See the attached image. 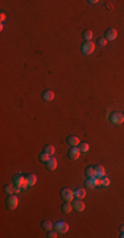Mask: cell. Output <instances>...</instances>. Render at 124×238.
<instances>
[{
	"instance_id": "6da1fadb",
	"label": "cell",
	"mask_w": 124,
	"mask_h": 238,
	"mask_svg": "<svg viewBox=\"0 0 124 238\" xmlns=\"http://www.w3.org/2000/svg\"><path fill=\"white\" fill-rule=\"evenodd\" d=\"M13 185H16V187H20L21 189H26L29 187L28 185V181H26V176L21 175V173H17V175L13 176Z\"/></svg>"
},
{
	"instance_id": "7a4b0ae2",
	"label": "cell",
	"mask_w": 124,
	"mask_h": 238,
	"mask_svg": "<svg viewBox=\"0 0 124 238\" xmlns=\"http://www.w3.org/2000/svg\"><path fill=\"white\" fill-rule=\"evenodd\" d=\"M5 205H7V208L11 209V210L16 209L17 205H19V198H17L16 194H15V193L13 194H8L7 201H5Z\"/></svg>"
},
{
	"instance_id": "3957f363",
	"label": "cell",
	"mask_w": 124,
	"mask_h": 238,
	"mask_svg": "<svg viewBox=\"0 0 124 238\" xmlns=\"http://www.w3.org/2000/svg\"><path fill=\"white\" fill-rule=\"evenodd\" d=\"M81 50H82V53L84 56H90V54H92L94 50H95V44H94L92 41L83 42L82 47H81Z\"/></svg>"
},
{
	"instance_id": "277c9868",
	"label": "cell",
	"mask_w": 124,
	"mask_h": 238,
	"mask_svg": "<svg viewBox=\"0 0 124 238\" xmlns=\"http://www.w3.org/2000/svg\"><path fill=\"white\" fill-rule=\"evenodd\" d=\"M61 196L65 201L73 203V200H74V191H71L70 188H63L61 191Z\"/></svg>"
},
{
	"instance_id": "5b68a950",
	"label": "cell",
	"mask_w": 124,
	"mask_h": 238,
	"mask_svg": "<svg viewBox=\"0 0 124 238\" xmlns=\"http://www.w3.org/2000/svg\"><path fill=\"white\" fill-rule=\"evenodd\" d=\"M54 230H56L57 233H61V234L66 233V231L69 230L68 222H65V221H58L57 224H54Z\"/></svg>"
},
{
	"instance_id": "8992f818",
	"label": "cell",
	"mask_w": 124,
	"mask_h": 238,
	"mask_svg": "<svg viewBox=\"0 0 124 238\" xmlns=\"http://www.w3.org/2000/svg\"><path fill=\"white\" fill-rule=\"evenodd\" d=\"M86 187L87 188H95V187H98V185H101V179L99 177H87V180H86Z\"/></svg>"
},
{
	"instance_id": "52a82bcc",
	"label": "cell",
	"mask_w": 124,
	"mask_h": 238,
	"mask_svg": "<svg viewBox=\"0 0 124 238\" xmlns=\"http://www.w3.org/2000/svg\"><path fill=\"white\" fill-rule=\"evenodd\" d=\"M116 37H117V30L115 29V28H110V29L106 30L104 38L107 40V41H114V40L116 38Z\"/></svg>"
},
{
	"instance_id": "ba28073f",
	"label": "cell",
	"mask_w": 124,
	"mask_h": 238,
	"mask_svg": "<svg viewBox=\"0 0 124 238\" xmlns=\"http://www.w3.org/2000/svg\"><path fill=\"white\" fill-rule=\"evenodd\" d=\"M79 155H81L79 147H71L70 149H69L68 156H69V159H71V160H77V159L79 157Z\"/></svg>"
},
{
	"instance_id": "9c48e42d",
	"label": "cell",
	"mask_w": 124,
	"mask_h": 238,
	"mask_svg": "<svg viewBox=\"0 0 124 238\" xmlns=\"http://www.w3.org/2000/svg\"><path fill=\"white\" fill-rule=\"evenodd\" d=\"M111 122H112L114 124H122L124 122V115L120 114V112H114V114L111 115Z\"/></svg>"
},
{
	"instance_id": "30bf717a",
	"label": "cell",
	"mask_w": 124,
	"mask_h": 238,
	"mask_svg": "<svg viewBox=\"0 0 124 238\" xmlns=\"http://www.w3.org/2000/svg\"><path fill=\"white\" fill-rule=\"evenodd\" d=\"M73 208L77 212H83L84 210V203L82 201V198H77L75 201H73Z\"/></svg>"
},
{
	"instance_id": "8fae6325",
	"label": "cell",
	"mask_w": 124,
	"mask_h": 238,
	"mask_svg": "<svg viewBox=\"0 0 124 238\" xmlns=\"http://www.w3.org/2000/svg\"><path fill=\"white\" fill-rule=\"evenodd\" d=\"M45 164H46V168L49 169V171H54V169L57 168V159L54 157V156H50L49 160H48Z\"/></svg>"
},
{
	"instance_id": "7c38bea8",
	"label": "cell",
	"mask_w": 124,
	"mask_h": 238,
	"mask_svg": "<svg viewBox=\"0 0 124 238\" xmlns=\"http://www.w3.org/2000/svg\"><path fill=\"white\" fill-rule=\"evenodd\" d=\"M68 143L70 147H78L81 144V140L78 136H69L68 138Z\"/></svg>"
},
{
	"instance_id": "4fadbf2b",
	"label": "cell",
	"mask_w": 124,
	"mask_h": 238,
	"mask_svg": "<svg viewBox=\"0 0 124 238\" xmlns=\"http://www.w3.org/2000/svg\"><path fill=\"white\" fill-rule=\"evenodd\" d=\"M42 98H44V101H46V102H52L54 99V93L52 90H45L44 93H42Z\"/></svg>"
},
{
	"instance_id": "5bb4252c",
	"label": "cell",
	"mask_w": 124,
	"mask_h": 238,
	"mask_svg": "<svg viewBox=\"0 0 124 238\" xmlns=\"http://www.w3.org/2000/svg\"><path fill=\"white\" fill-rule=\"evenodd\" d=\"M26 181H28L29 187H33V185L37 183V176H36L34 173H29V175L26 176Z\"/></svg>"
},
{
	"instance_id": "9a60e30c",
	"label": "cell",
	"mask_w": 124,
	"mask_h": 238,
	"mask_svg": "<svg viewBox=\"0 0 124 238\" xmlns=\"http://www.w3.org/2000/svg\"><path fill=\"white\" fill-rule=\"evenodd\" d=\"M84 172H86L87 177H96V169H95V167H92V166L87 167Z\"/></svg>"
},
{
	"instance_id": "2e32d148",
	"label": "cell",
	"mask_w": 124,
	"mask_h": 238,
	"mask_svg": "<svg viewBox=\"0 0 124 238\" xmlns=\"http://www.w3.org/2000/svg\"><path fill=\"white\" fill-rule=\"evenodd\" d=\"M95 169H96V177H103L106 176V169L103 166H95Z\"/></svg>"
},
{
	"instance_id": "e0dca14e",
	"label": "cell",
	"mask_w": 124,
	"mask_h": 238,
	"mask_svg": "<svg viewBox=\"0 0 124 238\" xmlns=\"http://www.w3.org/2000/svg\"><path fill=\"white\" fill-rule=\"evenodd\" d=\"M41 226L45 229V230H52V229L54 228V225L52 224V221H49V220H44V221L41 222Z\"/></svg>"
},
{
	"instance_id": "ac0fdd59",
	"label": "cell",
	"mask_w": 124,
	"mask_h": 238,
	"mask_svg": "<svg viewBox=\"0 0 124 238\" xmlns=\"http://www.w3.org/2000/svg\"><path fill=\"white\" fill-rule=\"evenodd\" d=\"M44 152H46V154H49L50 156H53L54 152H56V148H54L53 144H46L44 147Z\"/></svg>"
},
{
	"instance_id": "d6986e66",
	"label": "cell",
	"mask_w": 124,
	"mask_h": 238,
	"mask_svg": "<svg viewBox=\"0 0 124 238\" xmlns=\"http://www.w3.org/2000/svg\"><path fill=\"white\" fill-rule=\"evenodd\" d=\"M74 196L77 197V198H83L84 196H86V191L82 189V188L75 189V191H74Z\"/></svg>"
},
{
	"instance_id": "ffe728a7",
	"label": "cell",
	"mask_w": 124,
	"mask_h": 238,
	"mask_svg": "<svg viewBox=\"0 0 124 238\" xmlns=\"http://www.w3.org/2000/svg\"><path fill=\"white\" fill-rule=\"evenodd\" d=\"M71 209H74V208H73V203L66 201V203L62 205V212H65V213H70Z\"/></svg>"
},
{
	"instance_id": "44dd1931",
	"label": "cell",
	"mask_w": 124,
	"mask_h": 238,
	"mask_svg": "<svg viewBox=\"0 0 124 238\" xmlns=\"http://www.w3.org/2000/svg\"><path fill=\"white\" fill-rule=\"evenodd\" d=\"M4 192L7 193V196H8V194H13V193H15V185L7 184V185L4 187Z\"/></svg>"
},
{
	"instance_id": "7402d4cb",
	"label": "cell",
	"mask_w": 124,
	"mask_h": 238,
	"mask_svg": "<svg viewBox=\"0 0 124 238\" xmlns=\"http://www.w3.org/2000/svg\"><path fill=\"white\" fill-rule=\"evenodd\" d=\"M92 36H94V33H92V30H90V29H87V30H84V32H83V37H84L86 41H91Z\"/></svg>"
},
{
	"instance_id": "603a6c76",
	"label": "cell",
	"mask_w": 124,
	"mask_h": 238,
	"mask_svg": "<svg viewBox=\"0 0 124 238\" xmlns=\"http://www.w3.org/2000/svg\"><path fill=\"white\" fill-rule=\"evenodd\" d=\"M79 149H81V152H83V154H86V152H89V149H90V146L87 144V143H81L79 146Z\"/></svg>"
},
{
	"instance_id": "cb8c5ba5",
	"label": "cell",
	"mask_w": 124,
	"mask_h": 238,
	"mask_svg": "<svg viewBox=\"0 0 124 238\" xmlns=\"http://www.w3.org/2000/svg\"><path fill=\"white\" fill-rule=\"evenodd\" d=\"M49 157H50V155L46 154V152H42V154H40V161H41V163H46V161L49 160Z\"/></svg>"
},
{
	"instance_id": "d4e9b609",
	"label": "cell",
	"mask_w": 124,
	"mask_h": 238,
	"mask_svg": "<svg viewBox=\"0 0 124 238\" xmlns=\"http://www.w3.org/2000/svg\"><path fill=\"white\" fill-rule=\"evenodd\" d=\"M101 185L102 187H108V185H110V179H108L107 176L101 177Z\"/></svg>"
},
{
	"instance_id": "484cf974",
	"label": "cell",
	"mask_w": 124,
	"mask_h": 238,
	"mask_svg": "<svg viewBox=\"0 0 124 238\" xmlns=\"http://www.w3.org/2000/svg\"><path fill=\"white\" fill-rule=\"evenodd\" d=\"M98 45H101V47H106L107 45V40L104 37H99L98 38Z\"/></svg>"
},
{
	"instance_id": "4316f807",
	"label": "cell",
	"mask_w": 124,
	"mask_h": 238,
	"mask_svg": "<svg viewBox=\"0 0 124 238\" xmlns=\"http://www.w3.org/2000/svg\"><path fill=\"white\" fill-rule=\"evenodd\" d=\"M57 234H58V233H57L56 230H54V231H53V230H49V231H48V236H46V237H48V238H56Z\"/></svg>"
},
{
	"instance_id": "83f0119b",
	"label": "cell",
	"mask_w": 124,
	"mask_h": 238,
	"mask_svg": "<svg viewBox=\"0 0 124 238\" xmlns=\"http://www.w3.org/2000/svg\"><path fill=\"white\" fill-rule=\"evenodd\" d=\"M89 3H90V4H96V3H98V0H89Z\"/></svg>"
},
{
	"instance_id": "f1b7e54d",
	"label": "cell",
	"mask_w": 124,
	"mask_h": 238,
	"mask_svg": "<svg viewBox=\"0 0 124 238\" xmlns=\"http://www.w3.org/2000/svg\"><path fill=\"white\" fill-rule=\"evenodd\" d=\"M4 19H5V13H4V12H1V21Z\"/></svg>"
},
{
	"instance_id": "f546056e",
	"label": "cell",
	"mask_w": 124,
	"mask_h": 238,
	"mask_svg": "<svg viewBox=\"0 0 124 238\" xmlns=\"http://www.w3.org/2000/svg\"><path fill=\"white\" fill-rule=\"evenodd\" d=\"M120 231H122V233L124 231V226H120Z\"/></svg>"
},
{
	"instance_id": "4dcf8cb0",
	"label": "cell",
	"mask_w": 124,
	"mask_h": 238,
	"mask_svg": "<svg viewBox=\"0 0 124 238\" xmlns=\"http://www.w3.org/2000/svg\"><path fill=\"white\" fill-rule=\"evenodd\" d=\"M120 237H122V238H124V231H123V233H122V236H120Z\"/></svg>"
}]
</instances>
